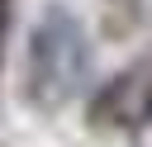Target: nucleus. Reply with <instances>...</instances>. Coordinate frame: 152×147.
Returning a JSON list of instances; mask_svg holds the SVG:
<instances>
[{
	"mask_svg": "<svg viewBox=\"0 0 152 147\" xmlns=\"http://www.w3.org/2000/svg\"><path fill=\"white\" fill-rule=\"evenodd\" d=\"M90 38L86 24L66 9V5H48L28 33V52H24V104L38 114H62L86 85H90Z\"/></svg>",
	"mask_w": 152,
	"mask_h": 147,
	"instance_id": "obj_1",
	"label": "nucleus"
},
{
	"mask_svg": "<svg viewBox=\"0 0 152 147\" xmlns=\"http://www.w3.org/2000/svg\"><path fill=\"white\" fill-rule=\"evenodd\" d=\"M90 123L95 128H147L152 123V62H138L119 76H109L90 95Z\"/></svg>",
	"mask_w": 152,
	"mask_h": 147,
	"instance_id": "obj_2",
	"label": "nucleus"
},
{
	"mask_svg": "<svg viewBox=\"0 0 152 147\" xmlns=\"http://www.w3.org/2000/svg\"><path fill=\"white\" fill-rule=\"evenodd\" d=\"M5 28H10V0H0V62H5Z\"/></svg>",
	"mask_w": 152,
	"mask_h": 147,
	"instance_id": "obj_4",
	"label": "nucleus"
},
{
	"mask_svg": "<svg viewBox=\"0 0 152 147\" xmlns=\"http://www.w3.org/2000/svg\"><path fill=\"white\" fill-rule=\"evenodd\" d=\"M104 14H109V28L114 33H128L142 19V0H104Z\"/></svg>",
	"mask_w": 152,
	"mask_h": 147,
	"instance_id": "obj_3",
	"label": "nucleus"
}]
</instances>
